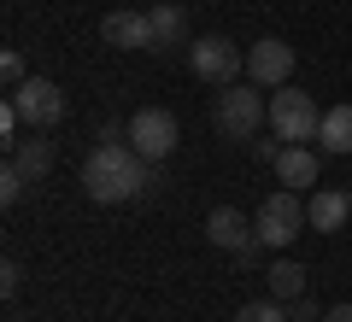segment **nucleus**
<instances>
[{
    "instance_id": "nucleus-15",
    "label": "nucleus",
    "mask_w": 352,
    "mask_h": 322,
    "mask_svg": "<svg viewBox=\"0 0 352 322\" xmlns=\"http://www.w3.org/2000/svg\"><path fill=\"white\" fill-rule=\"evenodd\" d=\"M317 141H323V152H352V106H329Z\"/></svg>"
},
{
    "instance_id": "nucleus-22",
    "label": "nucleus",
    "mask_w": 352,
    "mask_h": 322,
    "mask_svg": "<svg viewBox=\"0 0 352 322\" xmlns=\"http://www.w3.org/2000/svg\"><path fill=\"white\" fill-rule=\"evenodd\" d=\"M323 322H352V305H329V310H323Z\"/></svg>"
},
{
    "instance_id": "nucleus-2",
    "label": "nucleus",
    "mask_w": 352,
    "mask_h": 322,
    "mask_svg": "<svg viewBox=\"0 0 352 322\" xmlns=\"http://www.w3.org/2000/svg\"><path fill=\"white\" fill-rule=\"evenodd\" d=\"M264 117H270V100H264L258 82H229V88H217L212 124L223 129L229 141H252V135L264 129Z\"/></svg>"
},
{
    "instance_id": "nucleus-13",
    "label": "nucleus",
    "mask_w": 352,
    "mask_h": 322,
    "mask_svg": "<svg viewBox=\"0 0 352 322\" xmlns=\"http://www.w3.org/2000/svg\"><path fill=\"white\" fill-rule=\"evenodd\" d=\"M41 135H47V129H30V141H12V164L30 176V182H41V176L53 170V159H59V147L41 141Z\"/></svg>"
},
{
    "instance_id": "nucleus-8",
    "label": "nucleus",
    "mask_w": 352,
    "mask_h": 322,
    "mask_svg": "<svg viewBox=\"0 0 352 322\" xmlns=\"http://www.w3.org/2000/svg\"><path fill=\"white\" fill-rule=\"evenodd\" d=\"M288 76H294V47L282 36H264V41H252V47H247V82L288 88Z\"/></svg>"
},
{
    "instance_id": "nucleus-4",
    "label": "nucleus",
    "mask_w": 352,
    "mask_h": 322,
    "mask_svg": "<svg viewBox=\"0 0 352 322\" xmlns=\"http://www.w3.org/2000/svg\"><path fill=\"white\" fill-rule=\"evenodd\" d=\"M270 129H276V141H288V147H305V141H317V129H323V112H317V100L300 94V88H270Z\"/></svg>"
},
{
    "instance_id": "nucleus-16",
    "label": "nucleus",
    "mask_w": 352,
    "mask_h": 322,
    "mask_svg": "<svg viewBox=\"0 0 352 322\" xmlns=\"http://www.w3.org/2000/svg\"><path fill=\"white\" fill-rule=\"evenodd\" d=\"M264 281H270V299H282V305H294V299L305 293V270H300L294 258L270 264V275H264Z\"/></svg>"
},
{
    "instance_id": "nucleus-14",
    "label": "nucleus",
    "mask_w": 352,
    "mask_h": 322,
    "mask_svg": "<svg viewBox=\"0 0 352 322\" xmlns=\"http://www.w3.org/2000/svg\"><path fill=\"white\" fill-rule=\"evenodd\" d=\"M276 182L294 187V194L300 187H317V152L311 147H282L276 152Z\"/></svg>"
},
{
    "instance_id": "nucleus-20",
    "label": "nucleus",
    "mask_w": 352,
    "mask_h": 322,
    "mask_svg": "<svg viewBox=\"0 0 352 322\" xmlns=\"http://www.w3.org/2000/svg\"><path fill=\"white\" fill-rule=\"evenodd\" d=\"M18 281H24V264L6 258V264H0V287H6V293H18Z\"/></svg>"
},
{
    "instance_id": "nucleus-9",
    "label": "nucleus",
    "mask_w": 352,
    "mask_h": 322,
    "mask_svg": "<svg viewBox=\"0 0 352 322\" xmlns=\"http://www.w3.org/2000/svg\"><path fill=\"white\" fill-rule=\"evenodd\" d=\"M206 240H212L217 252H229V258H241V252L258 246V235H252V223L241 217L235 205H217L212 217H206Z\"/></svg>"
},
{
    "instance_id": "nucleus-19",
    "label": "nucleus",
    "mask_w": 352,
    "mask_h": 322,
    "mask_svg": "<svg viewBox=\"0 0 352 322\" xmlns=\"http://www.w3.org/2000/svg\"><path fill=\"white\" fill-rule=\"evenodd\" d=\"M0 76H6V88L30 82V65H24V53H18V47H6V53H0Z\"/></svg>"
},
{
    "instance_id": "nucleus-17",
    "label": "nucleus",
    "mask_w": 352,
    "mask_h": 322,
    "mask_svg": "<svg viewBox=\"0 0 352 322\" xmlns=\"http://www.w3.org/2000/svg\"><path fill=\"white\" fill-rule=\"evenodd\" d=\"M235 322H288V305L282 299H252V305L235 310Z\"/></svg>"
},
{
    "instance_id": "nucleus-7",
    "label": "nucleus",
    "mask_w": 352,
    "mask_h": 322,
    "mask_svg": "<svg viewBox=\"0 0 352 322\" xmlns=\"http://www.w3.org/2000/svg\"><path fill=\"white\" fill-rule=\"evenodd\" d=\"M12 106L30 129H59L65 124V88L47 82V76H30V82L12 88Z\"/></svg>"
},
{
    "instance_id": "nucleus-6",
    "label": "nucleus",
    "mask_w": 352,
    "mask_h": 322,
    "mask_svg": "<svg viewBox=\"0 0 352 322\" xmlns=\"http://www.w3.org/2000/svg\"><path fill=\"white\" fill-rule=\"evenodd\" d=\"M176 141H182V129H176V112H164V106H141L129 117V147L147 164H164L176 152Z\"/></svg>"
},
{
    "instance_id": "nucleus-1",
    "label": "nucleus",
    "mask_w": 352,
    "mask_h": 322,
    "mask_svg": "<svg viewBox=\"0 0 352 322\" xmlns=\"http://www.w3.org/2000/svg\"><path fill=\"white\" fill-rule=\"evenodd\" d=\"M147 187H159V164H147L124 141H100L82 159V194L94 205H124V199H141Z\"/></svg>"
},
{
    "instance_id": "nucleus-21",
    "label": "nucleus",
    "mask_w": 352,
    "mask_h": 322,
    "mask_svg": "<svg viewBox=\"0 0 352 322\" xmlns=\"http://www.w3.org/2000/svg\"><path fill=\"white\" fill-rule=\"evenodd\" d=\"M288 322H317V305H311V299H294V305H288Z\"/></svg>"
},
{
    "instance_id": "nucleus-18",
    "label": "nucleus",
    "mask_w": 352,
    "mask_h": 322,
    "mask_svg": "<svg viewBox=\"0 0 352 322\" xmlns=\"http://www.w3.org/2000/svg\"><path fill=\"white\" fill-rule=\"evenodd\" d=\"M24 194H30V176L18 170L12 159H6V170H0V199H6V205H18V199H24Z\"/></svg>"
},
{
    "instance_id": "nucleus-12",
    "label": "nucleus",
    "mask_w": 352,
    "mask_h": 322,
    "mask_svg": "<svg viewBox=\"0 0 352 322\" xmlns=\"http://www.w3.org/2000/svg\"><path fill=\"white\" fill-rule=\"evenodd\" d=\"M305 217H311L317 235H335L340 223H352V199L340 194V187H317V194L305 199Z\"/></svg>"
},
{
    "instance_id": "nucleus-5",
    "label": "nucleus",
    "mask_w": 352,
    "mask_h": 322,
    "mask_svg": "<svg viewBox=\"0 0 352 322\" xmlns=\"http://www.w3.org/2000/svg\"><path fill=\"white\" fill-rule=\"evenodd\" d=\"M188 71L212 88H229L235 76H247V53L229 36H200V41H188Z\"/></svg>"
},
{
    "instance_id": "nucleus-11",
    "label": "nucleus",
    "mask_w": 352,
    "mask_h": 322,
    "mask_svg": "<svg viewBox=\"0 0 352 322\" xmlns=\"http://www.w3.org/2000/svg\"><path fill=\"white\" fill-rule=\"evenodd\" d=\"M147 24H153V53L188 47V12H182L176 0H159V6H147Z\"/></svg>"
},
{
    "instance_id": "nucleus-10",
    "label": "nucleus",
    "mask_w": 352,
    "mask_h": 322,
    "mask_svg": "<svg viewBox=\"0 0 352 322\" xmlns=\"http://www.w3.org/2000/svg\"><path fill=\"white\" fill-rule=\"evenodd\" d=\"M100 36H106V47L153 53V24H147V12H106V18H100Z\"/></svg>"
},
{
    "instance_id": "nucleus-3",
    "label": "nucleus",
    "mask_w": 352,
    "mask_h": 322,
    "mask_svg": "<svg viewBox=\"0 0 352 322\" xmlns=\"http://www.w3.org/2000/svg\"><path fill=\"white\" fill-rule=\"evenodd\" d=\"M305 223H311L305 217V199L294 187H276V194H264L258 217H252V235H258V246H294Z\"/></svg>"
}]
</instances>
